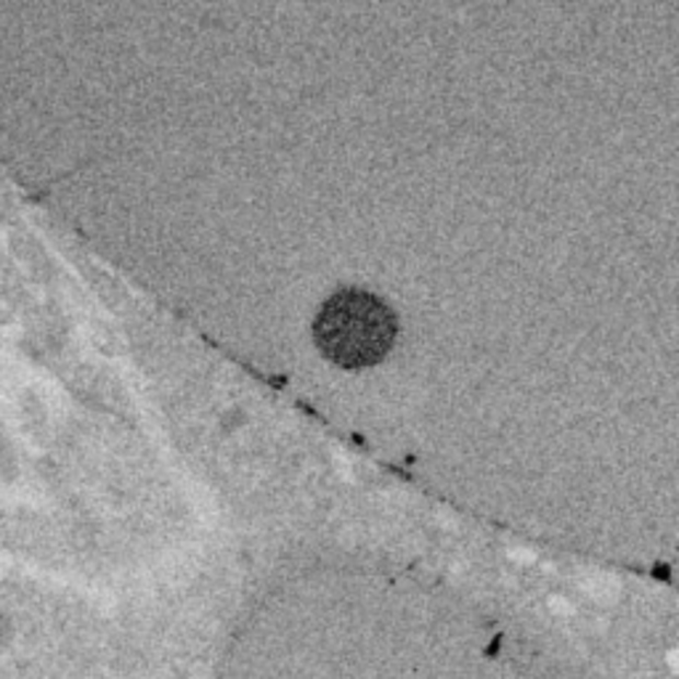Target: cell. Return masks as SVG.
<instances>
[{
    "label": "cell",
    "instance_id": "6da1fadb",
    "mask_svg": "<svg viewBox=\"0 0 679 679\" xmlns=\"http://www.w3.org/2000/svg\"><path fill=\"white\" fill-rule=\"evenodd\" d=\"M399 322L393 308L367 289H340L319 311L313 340L343 369H367L393 350Z\"/></svg>",
    "mask_w": 679,
    "mask_h": 679
}]
</instances>
